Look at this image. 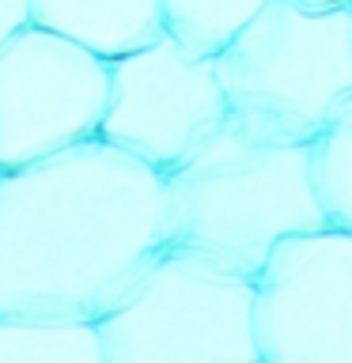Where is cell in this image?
<instances>
[{"mask_svg":"<svg viewBox=\"0 0 352 363\" xmlns=\"http://www.w3.org/2000/svg\"><path fill=\"white\" fill-rule=\"evenodd\" d=\"M163 238V170L106 136L0 170V314L99 318Z\"/></svg>","mask_w":352,"mask_h":363,"instance_id":"1","label":"cell"},{"mask_svg":"<svg viewBox=\"0 0 352 363\" xmlns=\"http://www.w3.org/2000/svg\"><path fill=\"white\" fill-rule=\"evenodd\" d=\"M31 23L87 45L106 61L141 50L167 30L163 0H31Z\"/></svg>","mask_w":352,"mask_h":363,"instance_id":"8","label":"cell"},{"mask_svg":"<svg viewBox=\"0 0 352 363\" xmlns=\"http://www.w3.org/2000/svg\"><path fill=\"white\" fill-rule=\"evenodd\" d=\"M307 4H352V0H307Z\"/></svg>","mask_w":352,"mask_h":363,"instance_id":"13","label":"cell"},{"mask_svg":"<svg viewBox=\"0 0 352 363\" xmlns=\"http://www.w3.org/2000/svg\"><path fill=\"white\" fill-rule=\"evenodd\" d=\"M314 182L329 223L352 231V102L314 140Z\"/></svg>","mask_w":352,"mask_h":363,"instance_id":"11","label":"cell"},{"mask_svg":"<svg viewBox=\"0 0 352 363\" xmlns=\"http://www.w3.org/2000/svg\"><path fill=\"white\" fill-rule=\"evenodd\" d=\"M269 0H163V23L193 53L216 57Z\"/></svg>","mask_w":352,"mask_h":363,"instance_id":"10","label":"cell"},{"mask_svg":"<svg viewBox=\"0 0 352 363\" xmlns=\"http://www.w3.org/2000/svg\"><path fill=\"white\" fill-rule=\"evenodd\" d=\"M261 363H352V231L337 223L280 238L258 269Z\"/></svg>","mask_w":352,"mask_h":363,"instance_id":"6","label":"cell"},{"mask_svg":"<svg viewBox=\"0 0 352 363\" xmlns=\"http://www.w3.org/2000/svg\"><path fill=\"white\" fill-rule=\"evenodd\" d=\"M110 61L50 27L27 23L0 45V170L99 136Z\"/></svg>","mask_w":352,"mask_h":363,"instance_id":"5","label":"cell"},{"mask_svg":"<svg viewBox=\"0 0 352 363\" xmlns=\"http://www.w3.org/2000/svg\"><path fill=\"white\" fill-rule=\"evenodd\" d=\"M0 363H106L95 318L0 314Z\"/></svg>","mask_w":352,"mask_h":363,"instance_id":"9","label":"cell"},{"mask_svg":"<svg viewBox=\"0 0 352 363\" xmlns=\"http://www.w3.org/2000/svg\"><path fill=\"white\" fill-rule=\"evenodd\" d=\"M31 23V0H0V45Z\"/></svg>","mask_w":352,"mask_h":363,"instance_id":"12","label":"cell"},{"mask_svg":"<svg viewBox=\"0 0 352 363\" xmlns=\"http://www.w3.org/2000/svg\"><path fill=\"white\" fill-rule=\"evenodd\" d=\"M227 118L216 57L193 53L170 30L110 61V102L99 136L167 170Z\"/></svg>","mask_w":352,"mask_h":363,"instance_id":"7","label":"cell"},{"mask_svg":"<svg viewBox=\"0 0 352 363\" xmlns=\"http://www.w3.org/2000/svg\"><path fill=\"white\" fill-rule=\"evenodd\" d=\"M167 238L254 272L288 235L326 227L314 182V144L254 140L235 121L163 170Z\"/></svg>","mask_w":352,"mask_h":363,"instance_id":"2","label":"cell"},{"mask_svg":"<svg viewBox=\"0 0 352 363\" xmlns=\"http://www.w3.org/2000/svg\"><path fill=\"white\" fill-rule=\"evenodd\" d=\"M216 76L246 136L314 144L352 102V4L269 0L216 53Z\"/></svg>","mask_w":352,"mask_h":363,"instance_id":"3","label":"cell"},{"mask_svg":"<svg viewBox=\"0 0 352 363\" xmlns=\"http://www.w3.org/2000/svg\"><path fill=\"white\" fill-rule=\"evenodd\" d=\"M254 272L163 238L95 325L106 363H261Z\"/></svg>","mask_w":352,"mask_h":363,"instance_id":"4","label":"cell"}]
</instances>
